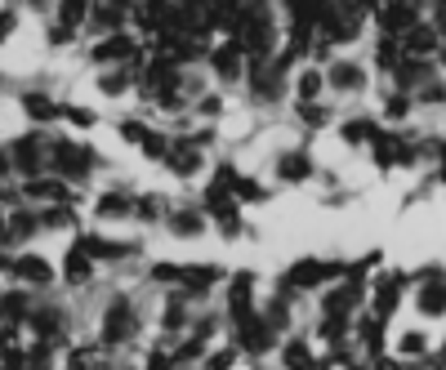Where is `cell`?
Returning <instances> with one entry per match:
<instances>
[{
  "label": "cell",
  "instance_id": "obj_1",
  "mask_svg": "<svg viewBox=\"0 0 446 370\" xmlns=\"http://www.w3.org/2000/svg\"><path fill=\"white\" fill-rule=\"evenodd\" d=\"M54 161H58V170L72 174V179H80V174H85V165H90V157L80 152V147H72V143H58L54 147Z\"/></svg>",
  "mask_w": 446,
  "mask_h": 370
},
{
  "label": "cell",
  "instance_id": "obj_2",
  "mask_svg": "<svg viewBox=\"0 0 446 370\" xmlns=\"http://www.w3.org/2000/svg\"><path fill=\"white\" fill-rule=\"evenodd\" d=\"M103 334H107V344H117V339H125V334H129V304H125V299L107 308V326H103Z\"/></svg>",
  "mask_w": 446,
  "mask_h": 370
},
{
  "label": "cell",
  "instance_id": "obj_3",
  "mask_svg": "<svg viewBox=\"0 0 446 370\" xmlns=\"http://www.w3.org/2000/svg\"><path fill=\"white\" fill-rule=\"evenodd\" d=\"M335 268H326V263H299V268H290V277L286 285H317L322 277H330Z\"/></svg>",
  "mask_w": 446,
  "mask_h": 370
},
{
  "label": "cell",
  "instance_id": "obj_4",
  "mask_svg": "<svg viewBox=\"0 0 446 370\" xmlns=\"http://www.w3.org/2000/svg\"><path fill=\"white\" fill-rule=\"evenodd\" d=\"M14 161H18L23 170H36V165H41V143L36 139H18V143H14Z\"/></svg>",
  "mask_w": 446,
  "mask_h": 370
},
{
  "label": "cell",
  "instance_id": "obj_5",
  "mask_svg": "<svg viewBox=\"0 0 446 370\" xmlns=\"http://www.w3.org/2000/svg\"><path fill=\"white\" fill-rule=\"evenodd\" d=\"M245 304H250V277L241 273V277L233 281V317H237V326L245 322Z\"/></svg>",
  "mask_w": 446,
  "mask_h": 370
},
{
  "label": "cell",
  "instance_id": "obj_6",
  "mask_svg": "<svg viewBox=\"0 0 446 370\" xmlns=\"http://www.w3.org/2000/svg\"><path fill=\"white\" fill-rule=\"evenodd\" d=\"M14 273H18V277H27V281H49V263L45 259H18V263H14Z\"/></svg>",
  "mask_w": 446,
  "mask_h": 370
},
{
  "label": "cell",
  "instance_id": "obj_7",
  "mask_svg": "<svg viewBox=\"0 0 446 370\" xmlns=\"http://www.w3.org/2000/svg\"><path fill=\"white\" fill-rule=\"evenodd\" d=\"M433 45H437V36H433L428 27H410V31H406V49H410V54H428Z\"/></svg>",
  "mask_w": 446,
  "mask_h": 370
},
{
  "label": "cell",
  "instance_id": "obj_8",
  "mask_svg": "<svg viewBox=\"0 0 446 370\" xmlns=\"http://www.w3.org/2000/svg\"><path fill=\"white\" fill-rule=\"evenodd\" d=\"M277 170H282V179H290V183H299V179L308 174V161L290 152V157H282V161H277Z\"/></svg>",
  "mask_w": 446,
  "mask_h": 370
},
{
  "label": "cell",
  "instance_id": "obj_9",
  "mask_svg": "<svg viewBox=\"0 0 446 370\" xmlns=\"http://www.w3.org/2000/svg\"><path fill=\"white\" fill-rule=\"evenodd\" d=\"M241 326H245V348H268V344H272V334H268V326H255V322H250V317H245V322H241Z\"/></svg>",
  "mask_w": 446,
  "mask_h": 370
},
{
  "label": "cell",
  "instance_id": "obj_10",
  "mask_svg": "<svg viewBox=\"0 0 446 370\" xmlns=\"http://www.w3.org/2000/svg\"><path fill=\"white\" fill-rule=\"evenodd\" d=\"M357 80H361V76H357V67H353V63H339L335 72H330V85H339V90H353Z\"/></svg>",
  "mask_w": 446,
  "mask_h": 370
},
{
  "label": "cell",
  "instance_id": "obj_11",
  "mask_svg": "<svg viewBox=\"0 0 446 370\" xmlns=\"http://www.w3.org/2000/svg\"><path fill=\"white\" fill-rule=\"evenodd\" d=\"M237 49H241V45H228V49H219V54H214L219 76H237Z\"/></svg>",
  "mask_w": 446,
  "mask_h": 370
},
{
  "label": "cell",
  "instance_id": "obj_12",
  "mask_svg": "<svg viewBox=\"0 0 446 370\" xmlns=\"http://www.w3.org/2000/svg\"><path fill=\"white\" fill-rule=\"evenodd\" d=\"M23 107L36 116V121H49V116H54V103H49V98H41V94H27V98H23Z\"/></svg>",
  "mask_w": 446,
  "mask_h": 370
},
{
  "label": "cell",
  "instance_id": "obj_13",
  "mask_svg": "<svg viewBox=\"0 0 446 370\" xmlns=\"http://www.w3.org/2000/svg\"><path fill=\"white\" fill-rule=\"evenodd\" d=\"M375 304H379V312H388L393 304H398V277H393V281H379V295H375Z\"/></svg>",
  "mask_w": 446,
  "mask_h": 370
},
{
  "label": "cell",
  "instance_id": "obj_14",
  "mask_svg": "<svg viewBox=\"0 0 446 370\" xmlns=\"http://www.w3.org/2000/svg\"><path fill=\"white\" fill-rule=\"evenodd\" d=\"M85 273H90V263H85V245H76V250H72V259H68V277L80 281Z\"/></svg>",
  "mask_w": 446,
  "mask_h": 370
},
{
  "label": "cell",
  "instance_id": "obj_15",
  "mask_svg": "<svg viewBox=\"0 0 446 370\" xmlns=\"http://www.w3.org/2000/svg\"><path fill=\"white\" fill-rule=\"evenodd\" d=\"M98 210H103L107 218H121V214L129 210V201H125V196H103V201H98Z\"/></svg>",
  "mask_w": 446,
  "mask_h": 370
},
{
  "label": "cell",
  "instance_id": "obj_16",
  "mask_svg": "<svg viewBox=\"0 0 446 370\" xmlns=\"http://www.w3.org/2000/svg\"><path fill=\"white\" fill-rule=\"evenodd\" d=\"M121 54H129V41H103V45H98V58H121Z\"/></svg>",
  "mask_w": 446,
  "mask_h": 370
},
{
  "label": "cell",
  "instance_id": "obj_17",
  "mask_svg": "<svg viewBox=\"0 0 446 370\" xmlns=\"http://www.w3.org/2000/svg\"><path fill=\"white\" fill-rule=\"evenodd\" d=\"M80 18H85V0H63V23H80Z\"/></svg>",
  "mask_w": 446,
  "mask_h": 370
},
{
  "label": "cell",
  "instance_id": "obj_18",
  "mask_svg": "<svg viewBox=\"0 0 446 370\" xmlns=\"http://www.w3.org/2000/svg\"><path fill=\"white\" fill-rule=\"evenodd\" d=\"M420 304H424V312H442L446 308V285H442V290H424Z\"/></svg>",
  "mask_w": 446,
  "mask_h": 370
},
{
  "label": "cell",
  "instance_id": "obj_19",
  "mask_svg": "<svg viewBox=\"0 0 446 370\" xmlns=\"http://www.w3.org/2000/svg\"><path fill=\"white\" fill-rule=\"evenodd\" d=\"M143 152H147V157H170V147H165L161 134H147V139H143Z\"/></svg>",
  "mask_w": 446,
  "mask_h": 370
},
{
  "label": "cell",
  "instance_id": "obj_20",
  "mask_svg": "<svg viewBox=\"0 0 446 370\" xmlns=\"http://www.w3.org/2000/svg\"><path fill=\"white\" fill-rule=\"evenodd\" d=\"M170 161H174V170H192V165H196V152L179 147V152H170Z\"/></svg>",
  "mask_w": 446,
  "mask_h": 370
},
{
  "label": "cell",
  "instance_id": "obj_21",
  "mask_svg": "<svg viewBox=\"0 0 446 370\" xmlns=\"http://www.w3.org/2000/svg\"><path fill=\"white\" fill-rule=\"evenodd\" d=\"M286 361H290V370H294V366H308V348H304V344H290V348H286Z\"/></svg>",
  "mask_w": 446,
  "mask_h": 370
},
{
  "label": "cell",
  "instance_id": "obj_22",
  "mask_svg": "<svg viewBox=\"0 0 446 370\" xmlns=\"http://www.w3.org/2000/svg\"><path fill=\"white\" fill-rule=\"evenodd\" d=\"M299 90H304V98H312V94L322 90V76H317V72H308V76L299 80Z\"/></svg>",
  "mask_w": 446,
  "mask_h": 370
},
{
  "label": "cell",
  "instance_id": "obj_23",
  "mask_svg": "<svg viewBox=\"0 0 446 370\" xmlns=\"http://www.w3.org/2000/svg\"><path fill=\"white\" fill-rule=\"evenodd\" d=\"M361 134H371V125H366V121H353L349 130H344V139H349V143H357Z\"/></svg>",
  "mask_w": 446,
  "mask_h": 370
},
{
  "label": "cell",
  "instance_id": "obj_24",
  "mask_svg": "<svg viewBox=\"0 0 446 370\" xmlns=\"http://www.w3.org/2000/svg\"><path fill=\"white\" fill-rule=\"evenodd\" d=\"M165 326H184V308H179V304H170V308H165Z\"/></svg>",
  "mask_w": 446,
  "mask_h": 370
},
{
  "label": "cell",
  "instance_id": "obj_25",
  "mask_svg": "<svg viewBox=\"0 0 446 370\" xmlns=\"http://www.w3.org/2000/svg\"><path fill=\"white\" fill-rule=\"evenodd\" d=\"M196 228H201V218H192V214L188 218H174V232H196Z\"/></svg>",
  "mask_w": 446,
  "mask_h": 370
},
{
  "label": "cell",
  "instance_id": "obj_26",
  "mask_svg": "<svg viewBox=\"0 0 446 370\" xmlns=\"http://www.w3.org/2000/svg\"><path fill=\"white\" fill-rule=\"evenodd\" d=\"M233 366V352H214V361H210V370H228Z\"/></svg>",
  "mask_w": 446,
  "mask_h": 370
},
{
  "label": "cell",
  "instance_id": "obj_27",
  "mask_svg": "<svg viewBox=\"0 0 446 370\" xmlns=\"http://www.w3.org/2000/svg\"><path fill=\"white\" fill-rule=\"evenodd\" d=\"M103 90H107V94H117V90H125V76H103Z\"/></svg>",
  "mask_w": 446,
  "mask_h": 370
},
{
  "label": "cell",
  "instance_id": "obj_28",
  "mask_svg": "<svg viewBox=\"0 0 446 370\" xmlns=\"http://www.w3.org/2000/svg\"><path fill=\"white\" fill-rule=\"evenodd\" d=\"M388 116H406V94L402 98H388Z\"/></svg>",
  "mask_w": 446,
  "mask_h": 370
},
{
  "label": "cell",
  "instance_id": "obj_29",
  "mask_svg": "<svg viewBox=\"0 0 446 370\" xmlns=\"http://www.w3.org/2000/svg\"><path fill=\"white\" fill-rule=\"evenodd\" d=\"M5 370H23V352H5Z\"/></svg>",
  "mask_w": 446,
  "mask_h": 370
},
{
  "label": "cell",
  "instance_id": "obj_30",
  "mask_svg": "<svg viewBox=\"0 0 446 370\" xmlns=\"http://www.w3.org/2000/svg\"><path fill=\"white\" fill-rule=\"evenodd\" d=\"M402 348H406V352H420V348H424V339H420V334H406Z\"/></svg>",
  "mask_w": 446,
  "mask_h": 370
},
{
  "label": "cell",
  "instance_id": "obj_31",
  "mask_svg": "<svg viewBox=\"0 0 446 370\" xmlns=\"http://www.w3.org/2000/svg\"><path fill=\"white\" fill-rule=\"evenodd\" d=\"M156 210H161V201H143V206H139V214H143V218H152Z\"/></svg>",
  "mask_w": 446,
  "mask_h": 370
},
{
  "label": "cell",
  "instance_id": "obj_32",
  "mask_svg": "<svg viewBox=\"0 0 446 370\" xmlns=\"http://www.w3.org/2000/svg\"><path fill=\"white\" fill-rule=\"evenodd\" d=\"M147 370H170V361H165L161 352H152V361H147Z\"/></svg>",
  "mask_w": 446,
  "mask_h": 370
},
{
  "label": "cell",
  "instance_id": "obj_33",
  "mask_svg": "<svg viewBox=\"0 0 446 370\" xmlns=\"http://www.w3.org/2000/svg\"><path fill=\"white\" fill-rule=\"evenodd\" d=\"M442 170H446V143H442Z\"/></svg>",
  "mask_w": 446,
  "mask_h": 370
},
{
  "label": "cell",
  "instance_id": "obj_34",
  "mask_svg": "<svg viewBox=\"0 0 446 370\" xmlns=\"http://www.w3.org/2000/svg\"><path fill=\"white\" fill-rule=\"evenodd\" d=\"M371 5H375V0H361V9H371Z\"/></svg>",
  "mask_w": 446,
  "mask_h": 370
}]
</instances>
